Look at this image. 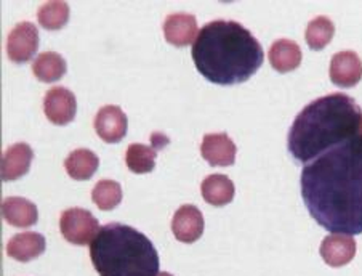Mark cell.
<instances>
[{"label":"cell","mask_w":362,"mask_h":276,"mask_svg":"<svg viewBox=\"0 0 362 276\" xmlns=\"http://www.w3.org/2000/svg\"><path fill=\"white\" fill-rule=\"evenodd\" d=\"M39 25L48 31H58L69 21V5L63 0H52L42 5L37 11Z\"/></svg>","instance_id":"obj_22"},{"label":"cell","mask_w":362,"mask_h":276,"mask_svg":"<svg viewBox=\"0 0 362 276\" xmlns=\"http://www.w3.org/2000/svg\"><path fill=\"white\" fill-rule=\"evenodd\" d=\"M158 276H173V275H170V273H167V272H160Z\"/></svg>","instance_id":"obj_26"},{"label":"cell","mask_w":362,"mask_h":276,"mask_svg":"<svg viewBox=\"0 0 362 276\" xmlns=\"http://www.w3.org/2000/svg\"><path fill=\"white\" fill-rule=\"evenodd\" d=\"M95 130L103 142L119 143L129 129V119L116 105L103 106L95 116Z\"/></svg>","instance_id":"obj_8"},{"label":"cell","mask_w":362,"mask_h":276,"mask_svg":"<svg viewBox=\"0 0 362 276\" xmlns=\"http://www.w3.org/2000/svg\"><path fill=\"white\" fill-rule=\"evenodd\" d=\"M362 110L346 93H330L306 105L287 135V149L295 161L310 164L330 148L359 132Z\"/></svg>","instance_id":"obj_3"},{"label":"cell","mask_w":362,"mask_h":276,"mask_svg":"<svg viewBox=\"0 0 362 276\" xmlns=\"http://www.w3.org/2000/svg\"><path fill=\"white\" fill-rule=\"evenodd\" d=\"M308 212L335 235L362 233V134L330 148L301 171Z\"/></svg>","instance_id":"obj_1"},{"label":"cell","mask_w":362,"mask_h":276,"mask_svg":"<svg viewBox=\"0 0 362 276\" xmlns=\"http://www.w3.org/2000/svg\"><path fill=\"white\" fill-rule=\"evenodd\" d=\"M204 215L192 204H185L173 215L172 231L181 243L191 244L197 241L204 233Z\"/></svg>","instance_id":"obj_10"},{"label":"cell","mask_w":362,"mask_h":276,"mask_svg":"<svg viewBox=\"0 0 362 276\" xmlns=\"http://www.w3.org/2000/svg\"><path fill=\"white\" fill-rule=\"evenodd\" d=\"M151 142H153V148L156 149V151H158V149H160V148H164L167 143H168V138L164 135V134H154L151 135Z\"/></svg>","instance_id":"obj_25"},{"label":"cell","mask_w":362,"mask_h":276,"mask_svg":"<svg viewBox=\"0 0 362 276\" xmlns=\"http://www.w3.org/2000/svg\"><path fill=\"white\" fill-rule=\"evenodd\" d=\"M66 59L57 52H44L34 59L33 73L39 81L52 84L62 79L66 73Z\"/></svg>","instance_id":"obj_20"},{"label":"cell","mask_w":362,"mask_h":276,"mask_svg":"<svg viewBox=\"0 0 362 276\" xmlns=\"http://www.w3.org/2000/svg\"><path fill=\"white\" fill-rule=\"evenodd\" d=\"M321 257L327 265L339 268L351 262L356 255V241L348 235H332L325 236L321 243Z\"/></svg>","instance_id":"obj_13"},{"label":"cell","mask_w":362,"mask_h":276,"mask_svg":"<svg viewBox=\"0 0 362 276\" xmlns=\"http://www.w3.org/2000/svg\"><path fill=\"white\" fill-rule=\"evenodd\" d=\"M301 49L291 39L276 40L269 49V63L277 73H291L301 64Z\"/></svg>","instance_id":"obj_17"},{"label":"cell","mask_w":362,"mask_h":276,"mask_svg":"<svg viewBox=\"0 0 362 276\" xmlns=\"http://www.w3.org/2000/svg\"><path fill=\"white\" fill-rule=\"evenodd\" d=\"M92 200L101 211H112L122 201V188L114 180H100L92 191Z\"/></svg>","instance_id":"obj_24"},{"label":"cell","mask_w":362,"mask_h":276,"mask_svg":"<svg viewBox=\"0 0 362 276\" xmlns=\"http://www.w3.org/2000/svg\"><path fill=\"white\" fill-rule=\"evenodd\" d=\"M192 62L205 79L216 86H238L262 68L264 52L249 29L238 21L215 20L199 31Z\"/></svg>","instance_id":"obj_2"},{"label":"cell","mask_w":362,"mask_h":276,"mask_svg":"<svg viewBox=\"0 0 362 276\" xmlns=\"http://www.w3.org/2000/svg\"><path fill=\"white\" fill-rule=\"evenodd\" d=\"M90 259L100 276H158L159 254L136 228L107 224L90 244Z\"/></svg>","instance_id":"obj_4"},{"label":"cell","mask_w":362,"mask_h":276,"mask_svg":"<svg viewBox=\"0 0 362 276\" xmlns=\"http://www.w3.org/2000/svg\"><path fill=\"white\" fill-rule=\"evenodd\" d=\"M156 156H158V151L153 146L134 143L127 148L125 163L134 173H149L156 167Z\"/></svg>","instance_id":"obj_23"},{"label":"cell","mask_w":362,"mask_h":276,"mask_svg":"<svg viewBox=\"0 0 362 276\" xmlns=\"http://www.w3.org/2000/svg\"><path fill=\"white\" fill-rule=\"evenodd\" d=\"M44 111L50 122L66 125L74 121L77 111L76 95L64 87H53L45 93Z\"/></svg>","instance_id":"obj_7"},{"label":"cell","mask_w":362,"mask_h":276,"mask_svg":"<svg viewBox=\"0 0 362 276\" xmlns=\"http://www.w3.org/2000/svg\"><path fill=\"white\" fill-rule=\"evenodd\" d=\"M335 26L329 16H316L315 20H311L306 26L305 39L306 44L310 45L313 50H322L330 44V40L334 39Z\"/></svg>","instance_id":"obj_21"},{"label":"cell","mask_w":362,"mask_h":276,"mask_svg":"<svg viewBox=\"0 0 362 276\" xmlns=\"http://www.w3.org/2000/svg\"><path fill=\"white\" fill-rule=\"evenodd\" d=\"M330 81L339 87H354L362 79V62L353 50H343L332 57Z\"/></svg>","instance_id":"obj_9"},{"label":"cell","mask_w":362,"mask_h":276,"mask_svg":"<svg viewBox=\"0 0 362 276\" xmlns=\"http://www.w3.org/2000/svg\"><path fill=\"white\" fill-rule=\"evenodd\" d=\"M98 156L86 148L74 149L64 161V169L68 172V176L74 180H79V182H86V180L92 178L93 173L98 171Z\"/></svg>","instance_id":"obj_19"},{"label":"cell","mask_w":362,"mask_h":276,"mask_svg":"<svg viewBox=\"0 0 362 276\" xmlns=\"http://www.w3.org/2000/svg\"><path fill=\"white\" fill-rule=\"evenodd\" d=\"M59 230L66 241L76 246H87L92 244L95 236L98 235L100 224L87 209L71 207L62 214Z\"/></svg>","instance_id":"obj_5"},{"label":"cell","mask_w":362,"mask_h":276,"mask_svg":"<svg viewBox=\"0 0 362 276\" xmlns=\"http://www.w3.org/2000/svg\"><path fill=\"white\" fill-rule=\"evenodd\" d=\"M45 248L47 241L40 233L26 231L10 239L7 244V254L18 262H29L44 254Z\"/></svg>","instance_id":"obj_15"},{"label":"cell","mask_w":362,"mask_h":276,"mask_svg":"<svg viewBox=\"0 0 362 276\" xmlns=\"http://www.w3.org/2000/svg\"><path fill=\"white\" fill-rule=\"evenodd\" d=\"M2 214L7 224L18 228L33 226L39 220L37 206L31 201L24 200V197H5L2 202Z\"/></svg>","instance_id":"obj_16"},{"label":"cell","mask_w":362,"mask_h":276,"mask_svg":"<svg viewBox=\"0 0 362 276\" xmlns=\"http://www.w3.org/2000/svg\"><path fill=\"white\" fill-rule=\"evenodd\" d=\"M39 49V31L33 23L16 25L7 39V55L13 63H26Z\"/></svg>","instance_id":"obj_6"},{"label":"cell","mask_w":362,"mask_h":276,"mask_svg":"<svg viewBox=\"0 0 362 276\" xmlns=\"http://www.w3.org/2000/svg\"><path fill=\"white\" fill-rule=\"evenodd\" d=\"M197 20L191 13H172L164 21V35L168 44L188 47L197 38Z\"/></svg>","instance_id":"obj_12"},{"label":"cell","mask_w":362,"mask_h":276,"mask_svg":"<svg viewBox=\"0 0 362 276\" xmlns=\"http://www.w3.org/2000/svg\"><path fill=\"white\" fill-rule=\"evenodd\" d=\"M34 158L33 148L28 143H16L5 151L2 158L4 182H13L29 172Z\"/></svg>","instance_id":"obj_14"},{"label":"cell","mask_w":362,"mask_h":276,"mask_svg":"<svg viewBox=\"0 0 362 276\" xmlns=\"http://www.w3.org/2000/svg\"><path fill=\"white\" fill-rule=\"evenodd\" d=\"M201 193L205 202L212 204L215 207H223L234 200L236 188L229 177L223 173H212L202 182Z\"/></svg>","instance_id":"obj_18"},{"label":"cell","mask_w":362,"mask_h":276,"mask_svg":"<svg viewBox=\"0 0 362 276\" xmlns=\"http://www.w3.org/2000/svg\"><path fill=\"white\" fill-rule=\"evenodd\" d=\"M236 145L225 132L223 134H207L204 137L201 154L210 166H231L236 161Z\"/></svg>","instance_id":"obj_11"}]
</instances>
